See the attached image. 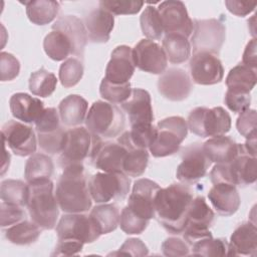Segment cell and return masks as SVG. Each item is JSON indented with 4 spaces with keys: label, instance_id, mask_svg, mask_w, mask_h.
<instances>
[{
    "label": "cell",
    "instance_id": "45",
    "mask_svg": "<svg viewBox=\"0 0 257 257\" xmlns=\"http://www.w3.org/2000/svg\"><path fill=\"white\" fill-rule=\"evenodd\" d=\"M143 6L144 2L138 0H102L99 2V7L112 15L137 14Z\"/></svg>",
    "mask_w": 257,
    "mask_h": 257
},
{
    "label": "cell",
    "instance_id": "31",
    "mask_svg": "<svg viewBox=\"0 0 257 257\" xmlns=\"http://www.w3.org/2000/svg\"><path fill=\"white\" fill-rule=\"evenodd\" d=\"M54 165L51 158L42 153H36L29 157L25 164L24 177L27 184L47 180L53 174Z\"/></svg>",
    "mask_w": 257,
    "mask_h": 257
},
{
    "label": "cell",
    "instance_id": "30",
    "mask_svg": "<svg viewBox=\"0 0 257 257\" xmlns=\"http://www.w3.org/2000/svg\"><path fill=\"white\" fill-rule=\"evenodd\" d=\"M23 4L28 19L36 25H46L52 22L56 18L60 7L59 2L52 0L28 1Z\"/></svg>",
    "mask_w": 257,
    "mask_h": 257
},
{
    "label": "cell",
    "instance_id": "23",
    "mask_svg": "<svg viewBox=\"0 0 257 257\" xmlns=\"http://www.w3.org/2000/svg\"><path fill=\"white\" fill-rule=\"evenodd\" d=\"M88 40L92 43H105L109 40L114 26V16L102 8L91 10L83 20Z\"/></svg>",
    "mask_w": 257,
    "mask_h": 257
},
{
    "label": "cell",
    "instance_id": "38",
    "mask_svg": "<svg viewBox=\"0 0 257 257\" xmlns=\"http://www.w3.org/2000/svg\"><path fill=\"white\" fill-rule=\"evenodd\" d=\"M120 145L126 149V156L123 163V174L133 178L142 176L149 163L148 150L137 149L126 144Z\"/></svg>",
    "mask_w": 257,
    "mask_h": 257
},
{
    "label": "cell",
    "instance_id": "47",
    "mask_svg": "<svg viewBox=\"0 0 257 257\" xmlns=\"http://www.w3.org/2000/svg\"><path fill=\"white\" fill-rule=\"evenodd\" d=\"M34 124L36 134H45L56 131L61 126L59 113L54 107L44 108L43 112Z\"/></svg>",
    "mask_w": 257,
    "mask_h": 257
},
{
    "label": "cell",
    "instance_id": "27",
    "mask_svg": "<svg viewBox=\"0 0 257 257\" xmlns=\"http://www.w3.org/2000/svg\"><path fill=\"white\" fill-rule=\"evenodd\" d=\"M202 147L211 163L228 164L239 155L242 145L224 135L209 139Z\"/></svg>",
    "mask_w": 257,
    "mask_h": 257
},
{
    "label": "cell",
    "instance_id": "28",
    "mask_svg": "<svg viewBox=\"0 0 257 257\" xmlns=\"http://www.w3.org/2000/svg\"><path fill=\"white\" fill-rule=\"evenodd\" d=\"M227 165L232 185L247 186L255 183L257 178L256 157H251L246 154L243 145L239 155Z\"/></svg>",
    "mask_w": 257,
    "mask_h": 257
},
{
    "label": "cell",
    "instance_id": "24",
    "mask_svg": "<svg viewBox=\"0 0 257 257\" xmlns=\"http://www.w3.org/2000/svg\"><path fill=\"white\" fill-rule=\"evenodd\" d=\"M208 199L216 212L225 217L235 214L241 203L236 186L225 183L214 184L208 193Z\"/></svg>",
    "mask_w": 257,
    "mask_h": 257
},
{
    "label": "cell",
    "instance_id": "21",
    "mask_svg": "<svg viewBox=\"0 0 257 257\" xmlns=\"http://www.w3.org/2000/svg\"><path fill=\"white\" fill-rule=\"evenodd\" d=\"M121 107L127 113L131 125L154 121L151 95L143 88H134L128 99L121 103Z\"/></svg>",
    "mask_w": 257,
    "mask_h": 257
},
{
    "label": "cell",
    "instance_id": "12",
    "mask_svg": "<svg viewBox=\"0 0 257 257\" xmlns=\"http://www.w3.org/2000/svg\"><path fill=\"white\" fill-rule=\"evenodd\" d=\"M1 134L2 141L16 156L27 157L35 154L38 142L31 126L17 120H8L3 124Z\"/></svg>",
    "mask_w": 257,
    "mask_h": 257
},
{
    "label": "cell",
    "instance_id": "5",
    "mask_svg": "<svg viewBox=\"0 0 257 257\" xmlns=\"http://www.w3.org/2000/svg\"><path fill=\"white\" fill-rule=\"evenodd\" d=\"M156 127V137L149 147L153 157L164 158L178 153L188 135L185 118L177 115L169 116L160 120Z\"/></svg>",
    "mask_w": 257,
    "mask_h": 257
},
{
    "label": "cell",
    "instance_id": "35",
    "mask_svg": "<svg viewBox=\"0 0 257 257\" xmlns=\"http://www.w3.org/2000/svg\"><path fill=\"white\" fill-rule=\"evenodd\" d=\"M41 228L34 222L22 220L4 231L5 238L15 245H30L39 238Z\"/></svg>",
    "mask_w": 257,
    "mask_h": 257
},
{
    "label": "cell",
    "instance_id": "53",
    "mask_svg": "<svg viewBox=\"0 0 257 257\" xmlns=\"http://www.w3.org/2000/svg\"><path fill=\"white\" fill-rule=\"evenodd\" d=\"M114 254H124L132 256H147L149 254V249L146 244L138 238L126 239L125 242L120 246L119 250Z\"/></svg>",
    "mask_w": 257,
    "mask_h": 257
},
{
    "label": "cell",
    "instance_id": "16",
    "mask_svg": "<svg viewBox=\"0 0 257 257\" xmlns=\"http://www.w3.org/2000/svg\"><path fill=\"white\" fill-rule=\"evenodd\" d=\"M160 186L150 179H139L134 183L128 197L127 208L141 218L151 220L155 218V199Z\"/></svg>",
    "mask_w": 257,
    "mask_h": 257
},
{
    "label": "cell",
    "instance_id": "32",
    "mask_svg": "<svg viewBox=\"0 0 257 257\" xmlns=\"http://www.w3.org/2000/svg\"><path fill=\"white\" fill-rule=\"evenodd\" d=\"M162 43L167 58L174 64L183 63L191 56V43L181 34H166Z\"/></svg>",
    "mask_w": 257,
    "mask_h": 257
},
{
    "label": "cell",
    "instance_id": "17",
    "mask_svg": "<svg viewBox=\"0 0 257 257\" xmlns=\"http://www.w3.org/2000/svg\"><path fill=\"white\" fill-rule=\"evenodd\" d=\"M190 73L197 84L213 85L221 82L224 67L217 55L209 52L193 53L190 59Z\"/></svg>",
    "mask_w": 257,
    "mask_h": 257
},
{
    "label": "cell",
    "instance_id": "44",
    "mask_svg": "<svg viewBox=\"0 0 257 257\" xmlns=\"http://www.w3.org/2000/svg\"><path fill=\"white\" fill-rule=\"evenodd\" d=\"M66 131L60 126L58 130L45 133L37 134V142L40 150L47 155H55L61 153L64 147Z\"/></svg>",
    "mask_w": 257,
    "mask_h": 257
},
{
    "label": "cell",
    "instance_id": "13",
    "mask_svg": "<svg viewBox=\"0 0 257 257\" xmlns=\"http://www.w3.org/2000/svg\"><path fill=\"white\" fill-rule=\"evenodd\" d=\"M210 165L211 161L202 145L192 144L182 154V162L177 168L176 177L183 184H195L206 176Z\"/></svg>",
    "mask_w": 257,
    "mask_h": 257
},
{
    "label": "cell",
    "instance_id": "2",
    "mask_svg": "<svg viewBox=\"0 0 257 257\" xmlns=\"http://www.w3.org/2000/svg\"><path fill=\"white\" fill-rule=\"evenodd\" d=\"M54 194L59 208L64 213H84L91 208L92 199L82 164L63 168Z\"/></svg>",
    "mask_w": 257,
    "mask_h": 257
},
{
    "label": "cell",
    "instance_id": "34",
    "mask_svg": "<svg viewBox=\"0 0 257 257\" xmlns=\"http://www.w3.org/2000/svg\"><path fill=\"white\" fill-rule=\"evenodd\" d=\"M89 216L97 225L101 235L114 231L119 224V210L115 204L102 203L94 206Z\"/></svg>",
    "mask_w": 257,
    "mask_h": 257
},
{
    "label": "cell",
    "instance_id": "19",
    "mask_svg": "<svg viewBox=\"0 0 257 257\" xmlns=\"http://www.w3.org/2000/svg\"><path fill=\"white\" fill-rule=\"evenodd\" d=\"M135 63L133 59V49L127 45L116 46L105 68L104 78L112 83L130 82L134 72Z\"/></svg>",
    "mask_w": 257,
    "mask_h": 257
},
{
    "label": "cell",
    "instance_id": "9",
    "mask_svg": "<svg viewBox=\"0 0 257 257\" xmlns=\"http://www.w3.org/2000/svg\"><path fill=\"white\" fill-rule=\"evenodd\" d=\"M226 39V27L216 18L194 19L191 35L193 53L209 52L219 55Z\"/></svg>",
    "mask_w": 257,
    "mask_h": 257
},
{
    "label": "cell",
    "instance_id": "4",
    "mask_svg": "<svg viewBox=\"0 0 257 257\" xmlns=\"http://www.w3.org/2000/svg\"><path fill=\"white\" fill-rule=\"evenodd\" d=\"M85 125L94 136L101 139H112L123 131L125 116L115 104L96 100L88 109Z\"/></svg>",
    "mask_w": 257,
    "mask_h": 257
},
{
    "label": "cell",
    "instance_id": "18",
    "mask_svg": "<svg viewBox=\"0 0 257 257\" xmlns=\"http://www.w3.org/2000/svg\"><path fill=\"white\" fill-rule=\"evenodd\" d=\"M158 90L169 100L182 101L190 95L192 81L184 69L171 67L159 77Z\"/></svg>",
    "mask_w": 257,
    "mask_h": 257
},
{
    "label": "cell",
    "instance_id": "37",
    "mask_svg": "<svg viewBox=\"0 0 257 257\" xmlns=\"http://www.w3.org/2000/svg\"><path fill=\"white\" fill-rule=\"evenodd\" d=\"M0 197L7 204L25 207L29 199V185L20 180H4L0 186Z\"/></svg>",
    "mask_w": 257,
    "mask_h": 257
},
{
    "label": "cell",
    "instance_id": "20",
    "mask_svg": "<svg viewBox=\"0 0 257 257\" xmlns=\"http://www.w3.org/2000/svg\"><path fill=\"white\" fill-rule=\"evenodd\" d=\"M126 149L117 143L103 142L99 145L90 159L92 165L106 173H123V163Z\"/></svg>",
    "mask_w": 257,
    "mask_h": 257
},
{
    "label": "cell",
    "instance_id": "6",
    "mask_svg": "<svg viewBox=\"0 0 257 257\" xmlns=\"http://www.w3.org/2000/svg\"><path fill=\"white\" fill-rule=\"evenodd\" d=\"M187 125L191 133L198 137H220L230 131L231 116L222 106H198L189 113Z\"/></svg>",
    "mask_w": 257,
    "mask_h": 257
},
{
    "label": "cell",
    "instance_id": "39",
    "mask_svg": "<svg viewBox=\"0 0 257 257\" xmlns=\"http://www.w3.org/2000/svg\"><path fill=\"white\" fill-rule=\"evenodd\" d=\"M28 84L32 94L40 97H48L56 88L57 78L54 73L42 67L31 73Z\"/></svg>",
    "mask_w": 257,
    "mask_h": 257
},
{
    "label": "cell",
    "instance_id": "57",
    "mask_svg": "<svg viewBox=\"0 0 257 257\" xmlns=\"http://www.w3.org/2000/svg\"><path fill=\"white\" fill-rule=\"evenodd\" d=\"M243 149L249 156L256 157V138L246 139V143L243 145Z\"/></svg>",
    "mask_w": 257,
    "mask_h": 257
},
{
    "label": "cell",
    "instance_id": "49",
    "mask_svg": "<svg viewBox=\"0 0 257 257\" xmlns=\"http://www.w3.org/2000/svg\"><path fill=\"white\" fill-rule=\"evenodd\" d=\"M224 102L226 106L236 113H241L250 107L251 95L250 92H240L227 89Z\"/></svg>",
    "mask_w": 257,
    "mask_h": 257
},
{
    "label": "cell",
    "instance_id": "50",
    "mask_svg": "<svg viewBox=\"0 0 257 257\" xmlns=\"http://www.w3.org/2000/svg\"><path fill=\"white\" fill-rule=\"evenodd\" d=\"M20 71L19 60L11 53H0V72L2 81H10L16 78Z\"/></svg>",
    "mask_w": 257,
    "mask_h": 257
},
{
    "label": "cell",
    "instance_id": "14",
    "mask_svg": "<svg viewBox=\"0 0 257 257\" xmlns=\"http://www.w3.org/2000/svg\"><path fill=\"white\" fill-rule=\"evenodd\" d=\"M162 20L164 33L181 34L187 38L193 32V20L190 18L186 5L179 0L164 1L157 8Z\"/></svg>",
    "mask_w": 257,
    "mask_h": 257
},
{
    "label": "cell",
    "instance_id": "25",
    "mask_svg": "<svg viewBox=\"0 0 257 257\" xmlns=\"http://www.w3.org/2000/svg\"><path fill=\"white\" fill-rule=\"evenodd\" d=\"M12 115L24 123H35L44 110L43 101L25 92L14 93L9 99Z\"/></svg>",
    "mask_w": 257,
    "mask_h": 257
},
{
    "label": "cell",
    "instance_id": "22",
    "mask_svg": "<svg viewBox=\"0 0 257 257\" xmlns=\"http://www.w3.org/2000/svg\"><path fill=\"white\" fill-rule=\"evenodd\" d=\"M52 30L64 33L72 45V54L82 57L88 36L86 28L81 19L75 15H64L59 17L52 25Z\"/></svg>",
    "mask_w": 257,
    "mask_h": 257
},
{
    "label": "cell",
    "instance_id": "26",
    "mask_svg": "<svg viewBox=\"0 0 257 257\" xmlns=\"http://www.w3.org/2000/svg\"><path fill=\"white\" fill-rule=\"evenodd\" d=\"M228 256H256L257 229L254 223L246 222L239 225L230 237Z\"/></svg>",
    "mask_w": 257,
    "mask_h": 257
},
{
    "label": "cell",
    "instance_id": "11",
    "mask_svg": "<svg viewBox=\"0 0 257 257\" xmlns=\"http://www.w3.org/2000/svg\"><path fill=\"white\" fill-rule=\"evenodd\" d=\"M57 239H69L83 244L92 243L101 235L97 225L89 215L66 213L56 224Z\"/></svg>",
    "mask_w": 257,
    "mask_h": 257
},
{
    "label": "cell",
    "instance_id": "7",
    "mask_svg": "<svg viewBox=\"0 0 257 257\" xmlns=\"http://www.w3.org/2000/svg\"><path fill=\"white\" fill-rule=\"evenodd\" d=\"M101 143L102 139L92 135L86 127L76 126L66 131L59 165L63 169L68 165L82 164L87 158L90 160Z\"/></svg>",
    "mask_w": 257,
    "mask_h": 257
},
{
    "label": "cell",
    "instance_id": "55",
    "mask_svg": "<svg viewBox=\"0 0 257 257\" xmlns=\"http://www.w3.org/2000/svg\"><path fill=\"white\" fill-rule=\"evenodd\" d=\"M225 5L232 14L238 17H245L255 10L257 3L251 1L227 0L225 1Z\"/></svg>",
    "mask_w": 257,
    "mask_h": 257
},
{
    "label": "cell",
    "instance_id": "29",
    "mask_svg": "<svg viewBox=\"0 0 257 257\" xmlns=\"http://www.w3.org/2000/svg\"><path fill=\"white\" fill-rule=\"evenodd\" d=\"M88 103L79 94H69L64 97L58 105L60 121L65 126H76L81 124L87 114Z\"/></svg>",
    "mask_w": 257,
    "mask_h": 257
},
{
    "label": "cell",
    "instance_id": "46",
    "mask_svg": "<svg viewBox=\"0 0 257 257\" xmlns=\"http://www.w3.org/2000/svg\"><path fill=\"white\" fill-rule=\"evenodd\" d=\"M150 220L144 219L136 215L133 211H131L127 206H125L120 213L119 217V226L120 229L128 235H134V234H141L143 233L148 225H149Z\"/></svg>",
    "mask_w": 257,
    "mask_h": 257
},
{
    "label": "cell",
    "instance_id": "36",
    "mask_svg": "<svg viewBox=\"0 0 257 257\" xmlns=\"http://www.w3.org/2000/svg\"><path fill=\"white\" fill-rule=\"evenodd\" d=\"M43 48L46 55L55 61H61L72 54V45L67 36L58 31L52 30L43 40Z\"/></svg>",
    "mask_w": 257,
    "mask_h": 257
},
{
    "label": "cell",
    "instance_id": "8",
    "mask_svg": "<svg viewBox=\"0 0 257 257\" xmlns=\"http://www.w3.org/2000/svg\"><path fill=\"white\" fill-rule=\"evenodd\" d=\"M131 180L123 173H96L88 180L92 201L98 204L123 200L130 193Z\"/></svg>",
    "mask_w": 257,
    "mask_h": 257
},
{
    "label": "cell",
    "instance_id": "54",
    "mask_svg": "<svg viewBox=\"0 0 257 257\" xmlns=\"http://www.w3.org/2000/svg\"><path fill=\"white\" fill-rule=\"evenodd\" d=\"M83 243L69 240V239H57V244L55 247V251L52 255H64L71 256L78 254L81 252L83 248Z\"/></svg>",
    "mask_w": 257,
    "mask_h": 257
},
{
    "label": "cell",
    "instance_id": "56",
    "mask_svg": "<svg viewBox=\"0 0 257 257\" xmlns=\"http://www.w3.org/2000/svg\"><path fill=\"white\" fill-rule=\"evenodd\" d=\"M256 39L253 38L251 39L243 52V57H242V63L250 68L256 69L257 68V55H256Z\"/></svg>",
    "mask_w": 257,
    "mask_h": 257
},
{
    "label": "cell",
    "instance_id": "3",
    "mask_svg": "<svg viewBox=\"0 0 257 257\" xmlns=\"http://www.w3.org/2000/svg\"><path fill=\"white\" fill-rule=\"evenodd\" d=\"M29 185L27 203L30 219L43 230H51L56 226L59 206L53 193V183L50 179L37 181Z\"/></svg>",
    "mask_w": 257,
    "mask_h": 257
},
{
    "label": "cell",
    "instance_id": "33",
    "mask_svg": "<svg viewBox=\"0 0 257 257\" xmlns=\"http://www.w3.org/2000/svg\"><path fill=\"white\" fill-rule=\"evenodd\" d=\"M225 80L229 90L250 92L254 88L257 81L256 69L240 63L229 71Z\"/></svg>",
    "mask_w": 257,
    "mask_h": 257
},
{
    "label": "cell",
    "instance_id": "42",
    "mask_svg": "<svg viewBox=\"0 0 257 257\" xmlns=\"http://www.w3.org/2000/svg\"><path fill=\"white\" fill-rule=\"evenodd\" d=\"M59 80L65 88L76 85L83 76V65L80 59L69 57L65 59L59 67Z\"/></svg>",
    "mask_w": 257,
    "mask_h": 257
},
{
    "label": "cell",
    "instance_id": "40",
    "mask_svg": "<svg viewBox=\"0 0 257 257\" xmlns=\"http://www.w3.org/2000/svg\"><path fill=\"white\" fill-rule=\"evenodd\" d=\"M140 24L143 34L150 40H159L164 34L162 20L158 9L154 6H147L140 17Z\"/></svg>",
    "mask_w": 257,
    "mask_h": 257
},
{
    "label": "cell",
    "instance_id": "15",
    "mask_svg": "<svg viewBox=\"0 0 257 257\" xmlns=\"http://www.w3.org/2000/svg\"><path fill=\"white\" fill-rule=\"evenodd\" d=\"M133 59L135 66L140 70L153 74H162L168 64L163 47L150 39H142L135 45Z\"/></svg>",
    "mask_w": 257,
    "mask_h": 257
},
{
    "label": "cell",
    "instance_id": "1",
    "mask_svg": "<svg viewBox=\"0 0 257 257\" xmlns=\"http://www.w3.org/2000/svg\"><path fill=\"white\" fill-rule=\"evenodd\" d=\"M192 200V191L185 185L172 184L160 188L155 199V218L169 233L181 234Z\"/></svg>",
    "mask_w": 257,
    "mask_h": 257
},
{
    "label": "cell",
    "instance_id": "48",
    "mask_svg": "<svg viewBox=\"0 0 257 257\" xmlns=\"http://www.w3.org/2000/svg\"><path fill=\"white\" fill-rule=\"evenodd\" d=\"M238 133L246 139L256 138V110L246 109L241 112L236 120Z\"/></svg>",
    "mask_w": 257,
    "mask_h": 257
},
{
    "label": "cell",
    "instance_id": "41",
    "mask_svg": "<svg viewBox=\"0 0 257 257\" xmlns=\"http://www.w3.org/2000/svg\"><path fill=\"white\" fill-rule=\"evenodd\" d=\"M192 246V255L196 256H228L229 244L224 238L209 236L198 240Z\"/></svg>",
    "mask_w": 257,
    "mask_h": 257
},
{
    "label": "cell",
    "instance_id": "52",
    "mask_svg": "<svg viewBox=\"0 0 257 257\" xmlns=\"http://www.w3.org/2000/svg\"><path fill=\"white\" fill-rule=\"evenodd\" d=\"M162 252L165 256L179 257L190 255V245L181 238L169 237L162 244Z\"/></svg>",
    "mask_w": 257,
    "mask_h": 257
},
{
    "label": "cell",
    "instance_id": "43",
    "mask_svg": "<svg viewBox=\"0 0 257 257\" xmlns=\"http://www.w3.org/2000/svg\"><path fill=\"white\" fill-rule=\"evenodd\" d=\"M132 86L130 82L126 83H112L102 78L99 85V93L102 98L110 103H122L128 99L132 94Z\"/></svg>",
    "mask_w": 257,
    "mask_h": 257
},
{
    "label": "cell",
    "instance_id": "10",
    "mask_svg": "<svg viewBox=\"0 0 257 257\" xmlns=\"http://www.w3.org/2000/svg\"><path fill=\"white\" fill-rule=\"evenodd\" d=\"M215 214L203 196L192 200L183 230L185 241L191 246L200 239L212 236L210 228L214 224Z\"/></svg>",
    "mask_w": 257,
    "mask_h": 257
},
{
    "label": "cell",
    "instance_id": "51",
    "mask_svg": "<svg viewBox=\"0 0 257 257\" xmlns=\"http://www.w3.org/2000/svg\"><path fill=\"white\" fill-rule=\"evenodd\" d=\"M0 217H1V227L12 226L22 220H24L25 212L22 207L10 205L5 202H1L0 206Z\"/></svg>",
    "mask_w": 257,
    "mask_h": 257
}]
</instances>
